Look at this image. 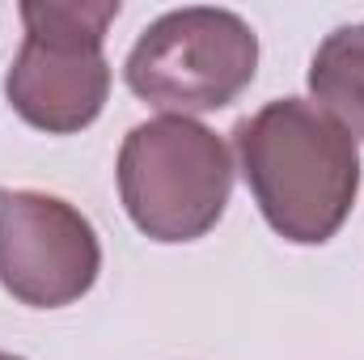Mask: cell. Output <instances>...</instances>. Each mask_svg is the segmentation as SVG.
Segmentation results:
<instances>
[{
    "label": "cell",
    "mask_w": 364,
    "mask_h": 360,
    "mask_svg": "<svg viewBox=\"0 0 364 360\" xmlns=\"http://www.w3.org/2000/svg\"><path fill=\"white\" fill-rule=\"evenodd\" d=\"M0 360H21V356H9V352H0Z\"/></svg>",
    "instance_id": "obj_7"
},
{
    "label": "cell",
    "mask_w": 364,
    "mask_h": 360,
    "mask_svg": "<svg viewBox=\"0 0 364 360\" xmlns=\"http://www.w3.org/2000/svg\"><path fill=\"white\" fill-rule=\"evenodd\" d=\"M259 73V34L229 9L191 4L161 13L127 51L123 81L170 115H208L237 102Z\"/></svg>",
    "instance_id": "obj_4"
},
{
    "label": "cell",
    "mask_w": 364,
    "mask_h": 360,
    "mask_svg": "<svg viewBox=\"0 0 364 360\" xmlns=\"http://www.w3.org/2000/svg\"><path fill=\"white\" fill-rule=\"evenodd\" d=\"M309 90L339 127L352 132V140H364V21L339 26L322 38L309 60Z\"/></svg>",
    "instance_id": "obj_6"
},
{
    "label": "cell",
    "mask_w": 364,
    "mask_h": 360,
    "mask_svg": "<svg viewBox=\"0 0 364 360\" xmlns=\"http://www.w3.org/2000/svg\"><path fill=\"white\" fill-rule=\"evenodd\" d=\"M119 0H26L21 51L4 73L9 106L47 136L85 132L106 106L110 64L102 55Z\"/></svg>",
    "instance_id": "obj_2"
},
{
    "label": "cell",
    "mask_w": 364,
    "mask_h": 360,
    "mask_svg": "<svg viewBox=\"0 0 364 360\" xmlns=\"http://www.w3.org/2000/svg\"><path fill=\"white\" fill-rule=\"evenodd\" d=\"M233 149L259 212L284 242L322 246L352 216L360 149L318 102H267L233 127Z\"/></svg>",
    "instance_id": "obj_1"
},
{
    "label": "cell",
    "mask_w": 364,
    "mask_h": 360,
    "mask_svg": "<svg viewBox=\"0 0 364 360\" xmlns=\"http://www.w3.org/2000/svg\"><path fill=\"white\" fill-rule=\"evenodd\" d=\"M102 271L90 216L47 191L0 186V288L30 309L81 301Z\"/></svg>",
    "instance_id": "obj_5"
},
{
    "label": "cell",
    "mask_w": 364,
    "mask_h": 360,
    "mask_svg": "<svg viewBox=\"0 0 364 360\" xmlns=\"http://www.w3.org/2000/svg\"><path fill=\"white\" fill-rule=\"evenodd\" d=\"M119 195L144 238L195 242L216 229L233 195L229 144L182 115L136 123L119 149Z\"/></svg>",
    "instance_id": "obj_3"
}]
</instances>
